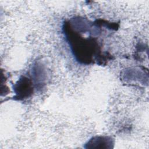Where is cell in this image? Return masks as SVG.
Here are the masks:
<instances>
[{
  "label": "cell",
  "mask_w": 149,
  "mask_h": 149,
  "mask_svg": "<svg viewBox=\"0 0 149 149\" xmlns=\"http://www.w3.org/2000/svg\"><path fill=\"white\" fill-rule=\"evenodd\" d=\"M15 90L16 96L19 99L29 97L33 92L31 81L28 78L23 76L15 84Z\"/></svg>",
  "instance_id": "cell-2"
},
{
  "label": "cell",
  "mask_w": 149,
  "mask_h": 149,
  "mask_svg": "<svg viewBox=\"0 0 149 149\" xmlns=\"http://www.w3.org/2000/svg\"><path fill=\"white\" fill-rule=\"evenodd\" d=\"M64 29L66 38L77 59L83 63H90L96 52L97 42L94 39L81 37L68 24H65Z\"/></svg>",
  "instance_id": "cell-1"
}]
</instances>
